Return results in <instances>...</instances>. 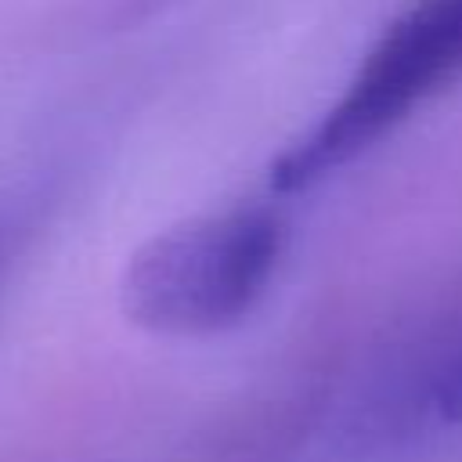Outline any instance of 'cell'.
Instances as JSON below:
<instances>
[{"label":"cell","mask_w":462,"mask_h":462,"mask_svg":"<svg viewBox=\"0 0 462 462\" xmlns=\"http://www.w3.org/2000/svg\"><path fill=\"white\" fill-rule=\"evenodd\" d=\"M285 249L271 206H231L152 235L123 267V314L162 336H213L263 300Z\"/></svg>","instance_id":"6da1fadb"},{"label":"cell","mask_w":462,"mask_h":462,"mask_svg":"<svg viewBox=\"0 0 462 462\" xmlns=\"http://www.w3.org/2000/svg\"><path fill=\"white\" fill-rule=\"evenodd\" d=\"M462 76V0H415L365 54L321 123L271 162L274 191H303L354 162Z\"/></svg>","instance_id":"7a4b0ae2"},{"label":"cell","mask_w":462,"mask_h":462,"mask_svg":"<svg viewBox=\"0 0 462 462\" xmlns=\"http://www.w3.org/2000/svg\"><path fill=\"white\" fill-rule=\"evenodd\" d=\"M437 408L444 419L462 422V350L451 357V365L444 368V375L437 383Z\"/></svg>","instance_id":"3957f363"}]
</instances>
